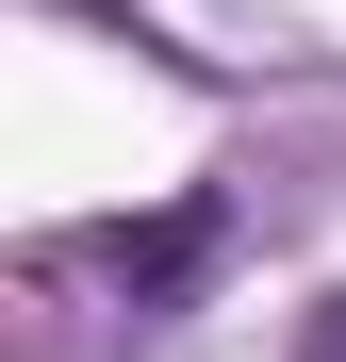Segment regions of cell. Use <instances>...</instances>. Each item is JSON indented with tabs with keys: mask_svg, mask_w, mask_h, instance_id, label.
I'll return each instance as SVG.
<instances>
[{
	"mask_svg": "<svg viewBox=\"0 0 346 362\" xmlns=\"http://www.w3.org/2000/svg\"><path fill=\"white\" fill-rule=\"evenodd\" d=\"M214 247H231V214H214V198H165V214H115V230H99V264H115V296H132V313L198 296Z\"/></svg>",
	"mask_w": 346,
	"mask_h": 362,
	"instance_id": "obj_1",
	"label": "cell"
},
{
	"mask_svg": "<svg viewBox=\"0 0 346 362\" xmlns=\"http://www.w3.org/2000/svg\"><path fill=\"white\" fill-rule=\"evenodd\" d=\"M297 362H346V296H330V313H313V329H297Z\"/></svg>",
	"mask_w": 346,
	"mask_h": 362,
	"instance_id": "obj_2",
	"label": "cell"
}]
</instances>
